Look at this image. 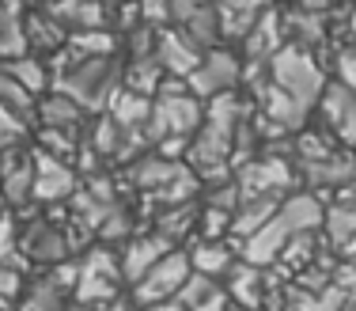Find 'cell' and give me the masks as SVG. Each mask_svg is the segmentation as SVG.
<instances>
[{
    "label": "cell",
    "mask_w": 356,
    "mask_h": 311,
    "mask_svg": "<svg viewBox=\"0 0 356 311\" xmlns=\"http://www.w3.org/2000/svg\"><path fill=\"white\" fill-rule=\"evenodd\" d=\"M261 12H266V4H261V0H224V4L216 8V15H220V35H227V38H247L250 27L261 19Z\"/></svg>",
    "instance_id": "d6986e66"
},
{
    "label": "cell",
    "mask_w": 356,
    "mask_h": 311,
    "mask_svg": "<svg viewBox=\"0 0 356 311\" xmlns=\"http://www.w3.org/2000/svg\"><path fill=\"white\" fill-rule=\"evenodd\" d=\"M0 205H4V194H0Z\"/></svg>",
    "instance_id": "60d3db41"
},
{
    "label": "cell",
    "mask_w": 356,
    "mask_h": 311,
    "mask_svg": "<svg viewBox=\"0 0 356 311\" xmlns=\"http://www.w3.org/2000/svg\"><path fill=\"white\" fill-rule=\"evenodd\" d=\"M281 46H284V27H281V19H277V12L266 8L261 19L250 27V35L243 38V54H247L250 61H258V65H269Z\"/></svg>",
    "instance_id": "4fadbf2b"
},
{
    "label": "cell",
    "mask_w": 356,
    "mask_h": 311,
    "mask_svg": "<svg viewBox=\"0 0 356 311\" xmlns=\"http://www.w3.org/2000/svg\"><path fill=\"white\" fill-rule=\"evenodd\" d=\"M288 167L281 164V159H266V164H250L247 171H243V179H239V194L243 198H258V194H273L277 198V190L288 186Z\"/></svg>",
    "instance_id": "2e32d148"
},
{
    "label": "cell",
    "mask_w": 356,
    "mask_h": 311,
    "mask_svg": "<svg viewBox=\"0 0 356 311\" xmlns=\"http://www.w3.org/2000/svg\"><path fill=\"white\" fill-rule=\"evenodd\" d=\"M12 255H15V224L0 213V266H15Z\"/></svg>",
    "instance_id": "e575fe53"
},
{
    "label": "cell",
    "mask_w": 356,
    "mask_h": 311,
    "mask_svg": "<svg viewBox=\"0 0 356 311\" xmlns=\"http://www.w3.org/2000/svg\"><path fill=\"white\" fill-rule=\"evenodd\" d=\"M0 311H8V308H0Z\"/></svg>",
    "instance_id": "b9f144b4"
},
{
    "label": "cell",
    "mask_w": 356,
    "mask_h": 311,
    "mask_svg": "<svg viewBox=\"0 0 356 311\" xmlns=\"http://www.w3.org/2000/svg\"><path fill=\"white\" fill-rule=\"evenodd\" d=\"M277 201L273 194H258V198H243L239 209L232 213V235H243V239H250L254 232H261L269 224V216L277 213Z\"/></svg>",
    "instance_id": "e0dca14e"
},
{
    "label": "cell",
    "mask_w": 356,
    "mask_h": 311,
    "mask_svg": "<svg viewBox=\"0 0 356 311\" xmlns=\"http://www.w3.org/2000/svg\"><path fill=\"white\" fill-rule=\"evenodd\" d=\"M4 69L12 72V77L31 91V95H38V91L54 88V72H49L35 54H23V57H15V61H4Z\"/></svg>",
    "instance_id": "83f0119b"
},
{
    "label": "cell",
    "mask_w": 356,
    "mask_h": 311,
    "mask_svg": "<svg viewBox=\"0 0 356 311\" xmlns=\"http://www.w3.org/2000/svg\"><path fill=\"white\" fill-rule=\"evenodd\" d=\"M227 277H232V285H227V296L239 300V308H243V311H254V308L261 304L266 289H261V273H258V266L239 262V266H232V270H227Z\"/></svg>",
    "instance_id": "d4e9b609"
},
{
    "label": "cell",
    "mask_w": 356,
    "mask_h": 311,
    "mask_svg": "<svg viewBox=\"0 0 356 311\" xmlns=\"http://www.w3.org/2000/svg\"><path fill=\"white\" fill-rule=\"evenodd\" d=\"M326 228L337 243H345L349 235H356V205H334L326 216Z\"/></svg>",
    "instance_id": "d6a6232c"
},
{
    "label": "cell",
    "mask_w": 356,
    "mask_h": 311,
    "mask_svg": "<svg viewBox=\"0 0 356 311\" xmlns=\"http://www.w3.org/2000/svg\"><path fill=\"white\" fill-rule=\"evenodd\" d=\"M35 114L42 118V129H61V133H72L83 122V106H76L69 95H57V91L35 103Z\"/></svg>",
    "instance_id": "7402d4cb"
},
{
    "label": "cell",
    "mask_w": 356,
    "mask_h": 311,
    "mask_svg": "<svg viewBox=\"0 0 356 311\" xmlns=\"http://www.w3.org/2000/svg\"><path fill=\"white\" fill-rule=\"evenodd\" d=\"M103 311H129V308H125V304H106Z\"/></svg>",
    "instance_id": "f35d334b"
},
{
    "label": "cell",
    "mask_w": 356,
    "mask_h": 311,
    "mask_svg": "<svg viewBox=\"0 0 356 311\" xmlns=\"http://www.w3.org/2000/svg\"><path fill=\"white\" fill-rule=\"evenodd\" d=\"M163 80H167V72H163V65H159L156 54L152 57H133V61L122 69L125 91H137V95H144V99H156L159 88H163Z\"/></svg>",
    "instance_id": "ac0fdd59"
},
{
    "label": "cell",
    "mask_w": 356,
    "mask_h": 311,
    "mask_svg": "<svg viewBox=\"0 0 356 311\" xmlns=\"http://www.w3.org/2000/svg\"><path fill=\"white\" fill-rule=\"evenodd\" d=\"M27 285L19 277V266H0V308H12L15 300H23Z\"/></svg>",
    "instance_id": "836d02e7"
},
{
    "label": "cell",
    "mask_w": 356,
    "mask_h": 311,
    "mask_svg": "<svg viewBox=\"0 0 356 311\" xmlns=\"http://www.w3.org/2000/svg\"><path fill=\"white\" fill-rule=\"evenodd\" d=\"M243 77V65L239 57L232 54V49H213V54L201 57V65L186 77V88H190V95H227V91L239 83Z\"/></svg>",
    "instance_id": "8992f818"
},
{
    "label": "cell",
    "mask_w": 356,
    "mask_h": 311,
    "mask_svg": "<svg viewBox=\"0 0 356 311\" xmlns=\"http://www.w3.org/2000/svg\"><path fill=\"white\" fill-rule=\"evenodd\" d=\"M46 12L61 23L65 31H106V4L103 0H49Z\"/></svg>",
    "instance_id": "9c48e42d"
},
{
    "label": "cell",
    "mask_w": 356,
    "mask_h": 311,
    "mask_svg": "<svg viewBox=\"0 0 356 311\" xmlns=\"http://www.w3.org/2000/svg\"><path fill=\"white\" fill-rule=\"evenodd\" d=\"M69 285H57V277H49V281H38L31 285L27 292H23V311H61V296Z\"/></svg>",
    "instance_id": "f546056e"
},
{
    "label": "cell",
    "mask_w": 356,
    "mask_h": 311,
    "mask_svg": "<svg viewBox=\"0 0 356 311\" xmlns=\"http://www.w3.org/2000/svg\"><path fill=\"white\" fill-rule=\"evenodd\" d=\"M186 232H193V209L190 205L167 209V213L159 216V224H156V235H159V239H167V243H175V235L182 239Z\"/></svg>",
    "instance_id": "1f68e13d"
},
{
    "label": "cell",
    "mask_w": 356,
    "mask_h": 311,
    "mask_svg": "<svg viewBox=\"0 0 356 311\" xmlns=\"http://www.w3.org/2000/svg\"><path fill=\"white\" fill-rule=\"evenodd\" d=\"M337 72H341V83H345V88L356 91V46L341 54V61H337Z\"/></svg>",
    "instance_id": "d590c367"
},
{
    "label": "cell",
    "mask_w": 356,
    "mask_h": 311,
    "mask_svg": "<svg viewBox=\"0 0 356 311\" xmlns=\"http://www.w3.org/2000/svg\"><path fill=\"white\" fill-rule=\"evenodd\" d=\"M76 186L72 171L65 167V159L49 156V152H35V190H31V198L38 201H61L69 198Z\"/></svg>",
    "instance_id": "30bf717a"
},
{
    "label": "cell",
    "mask_w": 356,
    "mask_h": 311,
    "mask_svg": "<svg viewBox=\"0 0 356 311\" xmlns=\"http://www.w3.org/2000/svg\"><path fill=\"white\" fill-rule=\"evenodd\" d=\"M171 243L167 239H159V235H137V239H129L125 243V255H122V277L125 281H133L137 285L144 273L152 270V266L159 262L163 255H171Z\"/></svg>",
    "instance_id": "7c38bea8"
},
{
    "label": "cell",
    "mask_w": 356,
    "mask_h": 311,
    "mask_svg": "<svg viewBox=\"0 0 356 311\" xmlns=\"http://www.w3.org/2000/svg\"><path fill=\"white\" fill-rule=\"evenodd\" d=\"M23 54H31L27 31H23V4L19 0H0V57L15 61Z\"/></svg>",
    "instance_id": "9a60e30c"
},
{
    "label": "cell",
    "mask_w": 356,
    "mask_h": 311,
    "mask_svg": "<svg viewBox=\"0 0 356 311\" xmlns=\"http://www.w3.org/2000/svg\"><path fill=\"white\" fill-rule=\"evenodd\" d=\"M23 137H27V118H19L15 111L0 106V156L23 148Z\"/></svg>",
    "instance_id": "4dcf8cb0"
},
{
    "label": "cell",
    "mask_w": 356,
    "mask_h": 311,
    "mask_svg": "<svg viewBox=\"0 0 356 311\" xmlns=\"http://www.w3.org/2000/svg\"><path fill=\"white\" fill-rule=\"evenodd\" d=\"M318 106H322V118H326L349 145H356V91H349L345 83H330L318 95Z\"/></svg>",
    "instance_id": "8fae6325"
},
{
    "label": "cell",
    "mask_w": 356,
    "mask_h": 311,
    "mask_svg": "<svg viewBox=\"0 0 356 311\" xmlns=\"http://www.w3.org/2000/svg\"><path fill=\"white\" fill-rule=\"evenodd\" d=\"M122 83V65L114 57H91V61H72L69 69L54 72V91L69 95L83 111H103L114 99Z\"/></svg>",
    "instance_id": "7a4b0ae2"
},
{
    "label": "cell",
    "mask_w": 356,
    "mask_h": 311,
    "mask_svg": "<svg viewBox=\"0 0 356 311\" xmlns=\"http://www.w3.org/2000/svg\"><path fill=\"white\" fill-rule=\"evenodd\" d=\"M269 69H273L277 88L288 91L292 99H300L303 106H311L322 91H326V77L318 72L315 57H311L303 46H296V42H288V46L277 49L273 61H269Z\"/></svg>",
    "instance_id": "3957f363"
},
{
    "label": "cell",
    "mask_w": 356,
    "mask_h": 311,
    "mask_svg": "<svg viewBox=\"0 0 356 311\" xmlns=\"http://www.w3.org/2000/svg\"><path fill=\"white\" fill-rule=\"evenodd\" d=\"M318 224H322V205L311 194H296V198L281 201L277 213L269 216L266 228L254 232L247 239V247H243V262H250V266L273 262L296 235H307L311 228H318Z\"/></svg>",
    "instance_id": "6da1fadb"
},
{
    "label": "cell",
    "mask_w": 356,
    "mask_h": 311,
    "mask_svg": "<svg viewBox=\"0 0 356 311\" xmlns=\"http://www.w3.org/2000/svg\"><path fill=\"white\" fill-rule=\"evenodd\" d=\"M239 311H243V308H239Z\"/></svg>",
    "instance_id": "ee69618b"
},
{
    "label": "cell",
    "mask_w": 356,
    "mask_h": 311,
    "mask_svg": "<svg viewBox=\"0 0 356 311\" xmlns=\"http://www.w3.org/2000/svg\"><path fill=\"white\" fill-rule=\"evenodd\" d=\"M118 281H122L118 258L110 250H91L76 273V296H80V304H114Z\"/></svg>",
    "instance_id": "5b68a950"
},
{
    "label": "cell",
    "mask_w": 356,
    "mask_h": 311,
    "mask_svg": "<svg viewBox=\"0 0 356 311\" xmlns=\"http://www.w3.org/2000/svg\"><path fill=\"white\" fill-rule=\"evenodd\" d=\"M35 190V156L15 148V152H4V164H0V194H4L8 205H23Z\"/></svg>",
    "instance_id": "ba28073f"
},
{
    "label": "cell",
    "mask_w": 356,
    "mask_h": 311,
    "mask_svg": "<svg viewBox=\"0 0 356 311\" xmlns=\"http://www.w3.org/2000/svg\"><path fill=\"white\" fill-rule=\"evenodd\" d=\"M190 277H193L190 255H186V250H171V255H163L137 285H133V296H137V304H144V308L167 304V300H178V292H182V285L190 281Z\"/></svg>",
    "instance_id": "277c9868"
},
{
    "label": "cell",
    "mask_w": 356,
    "mask_h": 311,
    "mask_svg": "<svg viewBox=\"0 0 356 311\" xmlns=\"http://www.w3.org/2000/svg\"><path fill=\"white\" fill-rule=\"evenodd\" d=\"M190 255V266H193V273H201V277H216L220 273H227L235 266V255H232V247H227L224 239H201L193 250H186Z\"/></svg>",
    "instance_id": "44dd1931"
},
{
    "label": "cell",
    "mask_w": 356,
    "mask_h": 311,
    "mask_svg": "<svg viewBox=\"0 0 356 311\" xmlns=\"http://www.w3.org/2000/svg\"><path fill=\"white\" fill-rule=\"evenodd\" d=\"M178 304L186 311H232V296H227L224 285H216L213 277H201L193 273L190 281L182 285V292H178Z\"/></svg>",
    "instance_id": "5bb4252c"
},
{
    "label": "cell",
    "mask_w": 356,
    "mask_h": 311,
    "mask_svg": "<svg viewBox=\"0 0 356 311\" xmlns=\"http://www.w3.org/2000/svg\"><path fill=\"white\" fill-rule=\"evenodd\" d=\"M103 4H106V0H103Z\"/></svg>",
    "instance_id": "7bdbcfd3"
},
{
    "label": "cell",
    "mask_w": 356,
    "mask_h": 311,
    "mask_svg": "<svg viewBox=\"0 0 356 311\" xmlns=\"http://www.w3.org/2000/svg\"><path fill=\"white\" fill-rule=\"evenodd\" d=\"M27 255L31 258H46V262H61L65 255H69V243H65V235L54 228V224H35V228H31V235L27 239Z\"/></svg>",
    "instance_id": "4316f807"
},
{
    "label": "cell",
    "mask_w": 356,
    "mask_h": 311,
    "mask_svg": "<svg viewBox=\"0 0 356 311\" xmlns=\"http://www.w3.org/2000/svg\"><path fill=\"white\" fill-rule=\"evenodd\" d=\"M61 311H83V304H65Z\"/></svg>",
    "instance_id": "ab89813d"
},
{
    "label": "cell",
    "mask_w": 356,
    "mask_h": 311,
    "mask_svg": "<svg viewBox=\"0 0 356 311\" xmlns=\"http://www.w3.org/2000/svg\"><path fill=\"white\" fill-rule=\"evenodd\" d=\"M152 103H156V99H144V95H137V91H114V99H110L106 114L114 118V122L122 125L125 133H137L140 125H148Z\"/></svg>",
    "instance_id": "ffe728a7"
},
{
    "label": "cell",
    "mask_w": 356,
    "mask_h": 311,
    "mask_svg": "<svg viewBox=\"0 0 356 311\" xmlns=\"http://www.w3.org/2000/svg\"><path fill=\"white\" fill-rule=\"evenodd\" d=\"M261 111L273 118L277 125H288V129H292V125H300V122H303L307 106H303L300 99H292L288 91H281L273 80H269L266 88H261Z\"/></svg>",
    "instance_id": "484cf974"
},
{
    "label": "cell",
    "mask_w": 356,
    "mask_h": 311,
    "mask_svg": "<svg viewBox=\"0 0 356 311\" xmlns=\"http://www.w3.org/2000/svg\"><path fill=\"white\" fill-rule=\"evenodd\" d=\"M148 311H186L178 300H167V304H156V308H148Z\"/></svg>",
    "instance_id": "74e56055"
},
{
    "label": "cell",
    "mask_w": 356,
    "mask_h": 311,
    "mask_svg": "<svg viewBox=\"0 0 356 311\" xmlns=\"http://www.w3.org/2000/svg\"><path fill=\"white\" fill-rule=\"evenodd\" d=\"M300 311H337V300H330V296H322V300H303Z\"/></svg>",
    "instance_id": "8d00e7d4"
},
{
    "label": "cell",
    "mask_w": 356,
    "mask_h": 311,
    "mask_svg": "<svg viewBox=\"0 0 356 311\" xmlns=\"http://www.w3.org/2000/svg\"><path fill=\"white\" fill-rule=\"evenodd\" d=\"M156 38H159L156 42V57H159V65H163V72H171V77H190V72L201 65V57H205L197 42L178 27L159 31Z\"/></svg>",
    "instance_id": "52a82bcc"
},
{
    "label": "cell",
    "mask_w": 356,
    "mask_h": 311,
    "mask_svg": "<svg viewBox=\"0 0 356 311\" xmlns=\"http://www.w3.org/2000/svg\"><path fill=\"white\" fill-rule=\"evenodd\" d=\"M0 106L15 111L19 118H31V114H35V95H31V91L12 77L4 65H0Z\"/></svg>",
    "instance_id": "f1b7e54d"
},
{
    "label": "cell",
    "mask_w": 356,
    "mask_h": 311,
    "mask_svg": "<svg viewBox=\"0 0 356 311\" xmlns=\"http://www.w3.org/2000/svg\"><path fill=\"white\" fill-rule=\"evenodd\" d=\"M23 31H27V46L65 49V42H69V31H65L61 23H57L54 15L46 12V8H35V12H27V19H23Z\"/></svg>",
    "instance_id": "cb8c5ba5"
},
{
    "label": "cell",
    "mask_w": 356,
    "mask_h": 311,
    "mask_svg": "<svg viewBox=\"0 0 356 311\" xmlns=\"http://www.w3.org/2000/svg\"><path fill=\"white\" fill-rule=\"evenodd\" d=\"M303 167H307V175H311V182L315 186H337L341 190L345 182H353L356 179V164L349 156H318V159H300Z\"/></svg>",
    "instance_id": "603a6c76"
}]
</instances>
